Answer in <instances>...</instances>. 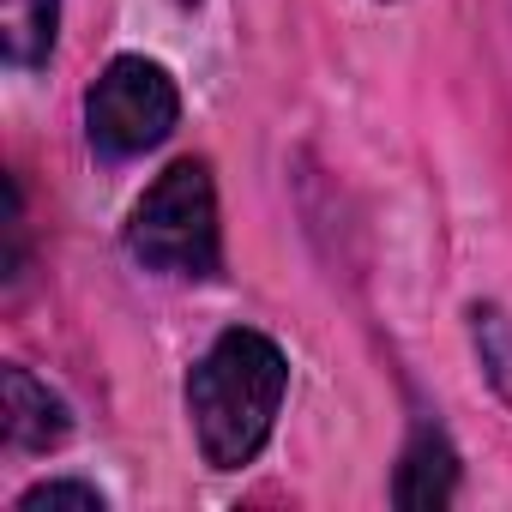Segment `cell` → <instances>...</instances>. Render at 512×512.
Returning <instances> with one entry per match:
<instances>
[{
    "instance_id": "cell-1",
    "label": "cell",
    "mask_w": 512,
    "mask_h": 512,
    "mask_svg": "<svg viewBox=\"0 0 512 512\" xmlns=\"http://www.w3.org/2000/svg\"><path fill=\"white\" fill-rule=\"evenodd\" d=\"M284 392H290V362L266 332L253 326L223 332L187 374V422H193L199 458L211 470L253 464L278 428Z\"/></svg>"
},
{
    "instance_id": "cell-2",
    "label": "cell",
    "mask_w": 512,
    "mask_h": 512,
    "mask_svg": "<svg viewBox=\"0 0 512 512\" xmlns=\"http://www.w3.org/2000/svg\"><path fill=\"white\" fill-rule=\"evenodd\" d=\"M127 253L157 278H217L223 266V223L217 181L199 157L169 163L127 217Z\"/></svg>"
},
{
    "instance_id": "cell-3",
    "label": "cell",
    "mask_w": 512,
    "mask_h": 512,
    "mask_svg": "<svg viewBox=\"0 0 512 512\" xmlns=\"http://www.w3.org/2000/svg\"><path fill=\"white\" fill-rule=\"evenodd\" d=\"M181 121L175 79L145 55H115L85 91V133L103 157H145Z\"/></svg>"
},
{
    "instance_id": "cell-4",
    "label": "cell",
    "mask_w": 512,
    "mask_h": 512,
    "mask_svg": "<svg viewBox=\"0 0 512 512\" xmlns=\"http://www.w3.org/2000/svg\"><path fill=\"white\" fill-rule=\"evenodd\" d=\"M0 392H7V446L13 452H49V446H61L67 434H73V416H67V404L31 374V368H7L0 374Z\"/></svg>"
},
{
    "instance_id": "cell-5",
    "label": "cell",
    "mask_w": 512,
    "mask_h": 512,
    "mask_svg": "<svg viewBox=\"0 0 512 512\" xmlns=\"http://www.w3.org/2000/svg\"><path fill=\"white\" fill-rule=\"evenodd\" d=\"M452 494H458V452H452V440H446L434 422H422V428L410 434L404 458H398L392 500H398L404 512H428V506H446Z\"/></svg>"
},
{
    "instance_id": "cell-6",
    "label": "cell",
    "mask_w": 512,
    "mask_h": 512,
    "mask_svg": "<svg viewBox=\"0 0 512 512\" xmlns=\"http://www.w3.org/2000/svg\"><path fill=\"white\" fill-rule=\"evenodd\" d=\"M61 0H0V55L19 73H37L55 55Z\"/></svg>"
},
{
    "instance_id": "cell-7",
    "label": "cell",
    "mask_w": 512,
    "mask_h": 512,
    "mask_svg": "<svg viewBox=\"0 0 512 512\" xmlns=\"http://www.w3.org/2000/svg\"><path fill=\"white\" fill-rule=\"evenodd\" d=\"M470 332H476V356H482L488 380L500 386V398H512V320L500 308H476Z\"/></svg>"
},
{
    "instance_id": "cell-8",
    "label": "cell",
    "mask_w": 512,
    "mask_h": 512,
    "mask_svg": "<svg viewBox=\"0 0 512 512\" xmlns=\"http://www.w3.org/2000/svg\"><path fill=\"white\" fill-rule=\"evenodd\" d=\"M37 506H85V512H103V494L91 482H37L19 500V512H37Z\"/></svg>"
}]
</instances>
